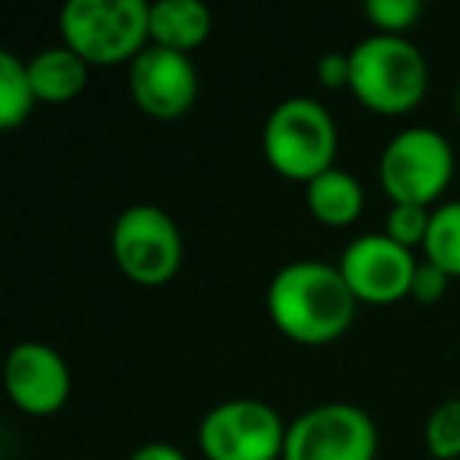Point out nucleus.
<instances>
[{
  "instance_id": "1",
  "label": "nucleus",
  "mask_w": 460,
  "mask_h": 460,
  "mask_svg": "<svg viewBox=\"0 0 460 460\" xmlns=\"http://www.w3.org/2000/svg\"><path fill=\"white\" fill-rule=\"evenodd\" d=\"M265 306L278 332L303 347L332 344L357 319V296L350 294L341 269L313 259L275 271Z\"/></svg>"
},
{
  "instance_id": "2",
  "label": "nucleus",
  "mask_w": 460,
  "mask_h": 460,
  "mask_svg": "<svg viewBox=\"0 0 460 460\" xmlns=\"http://www.w3.org/2000/svg\"><path fill=\"white\" fill-rule=\"evenodd\" d=\"M350 54V92L382 117L410 114L429 92V64L403 35H369Z\"/></svg>"
},
{
  "instance_id": "3",
  "label": "nucleus",
  "mask_w": 460,
  "mask_h": 460,
  "mask_svg": "<svg viewBox=\"0 0 460 460\" xmlns=\"http://www.w3.org/2000/svg\"><path fill=\"white\" fill-rule=\"evenodd\" d=\"M146 0H70L60 10V39L89 66L133 64L148 45Z\"/></svg>"
},
{
  "instance_id": "4",
  "label": "nucleus",
  "mask_w": 460,
  "mask_h": 460,
  "mask_svg": "<svg viewBox=\"0 0 460 460\" xmlns=\"http://www.w3.org/2000/svg\"><path fill=\"white\" fill-rule=\"evenodd\" d=\"M262 152L278 177L313 183L315 177L332 171L338 158L334 117L315 98H288L265 120Z\"/></svg>"
},
{
  "instance_id": "5",
  "label": "nucleus",
  "mask_w": 460,
  "mask_h": 460,
  "mask_svg": "<svg viewBox=\"0 0 460 460\" xmlns=\"http://www.w3.org/2000/svg\"><path fill=\"white\" fill-rule=\"evenodd\" d=\"M111 256L127 281L139 288H164L183 265L180 227L158 205H129L111 230Z\"/></svg>"
},
{
  "instance_id": "6",
  "label": "nucleus",
  "mask_w": 460,
  "mask_h": 460,
  "mask_svg": "<svg viewBox=\"0 0 460 460\" xmlns=\"http://www.w3.org/2000/svg\"><path fill=\"white\" fill-rule=\"evenodd\" d=\"M454 177V152L438 129H401L378 158V180L394 205L429 208L445 196Z\"/></svg>"
},
{
  "instance_id": "7",
  "label": "nucleus",
  "mask_w": 460,
  "mask_h": 460,
  "mask_svg": "<svg viewBox=\"0 0 460 460\" xmlns=\"http://www.w3.org/2000/svg\"><path fill=\"white\" fill-rule=\"evenodd\" d=\"M288 422L271 403L234 397L211 407L199 422L205 460H281Z\"/></svg>"
},
{
  "instance_id": "8",
  "label": "nucleus",
  "mask_w": 460,
  "mask_h": 460,
  "mask_svg": "<svg viewBox=\"0 0 460 460\" xmlns=\"http://www.w3.org/2000/svg\"><path fill=\"white\" fill-rule=\"evenodd\" d=\"M378 429L366 410L344 401L319 403L288 426L281 460H376Z\"/></svg>"
},
{
  "instance_id": "9",
  "label": "nucleus",
  "mask_w": 460,
  "mask_h": 460,
  "mask_svg": "<svg viewBox=\"0 0 460 460\" xmlns=\"http://www.w3.org/2000/svg\"><path fill=\"white\" fill-rule=\"evenodd\" d=\"M338 269L357 303L391 306L410 296L420 262L413 259V250L394 243L385 234H363L353 243H347Z\"/></svg>"
},
{
  "instance_id": "10",
  "label": "nucleus",
  "mask_w": 460,
  "mask_h": 460,
  "mask_svg": "<svg viewBox=\"0 0 460 460\" xmlns=\"http://www.w3.org/2000/svg\"><path fill=\"white\" fill-rule=\"evenodd\" d=\"M129 95L142 114L155 120H177L199 98V70L190 54L148 45L129 64Z\"/></svg>"
},
{
  "instance_id": "11",
  "label": "nucleus",
  "mask_w": 460,
  "mask_h": 460,
  "mask_svg": "<svg viewBox=\"0 0 460 460\" xmlns=\"http://www.w3.org/2000/svg\"><path fill=\"white\" fill-rule=\"evenodd\" d=\"M4 385L16 410L29 416H54L73 391L66 359L41 341H22L7 353Z\"/></svg>"
},
{
  "instance_id": "12",
  "label": "nucleus",
  "mask_w": 460,
  "mask_h": 460,
  "mask_svg": "<svg viewBox=\"0 0 460 460\" xmlns=\"http://www.w3.org/2000/svg\"><path fill=\"white\" fill-rule=\"evenodd\" d=\"M211 35V10L199 0H158L148 13V39L155 48L192 54Z\"/></svg>"
},
{
  "instance_id": "13",
  "label": "nucleus",
  "mask_w": 460,
  "mask_h": 460,
  "mask_svg": "<svg viewBox=\"0 0 460 460\" xmlns=\"http://www.w3.org/2000/svg\"><path fill=\"white\" fill-rule=\"evenodd\" d=\"M29 79L39 104H70L89 83V64L66 45H54L29 60Z\"/></svg>"
},
{
  "instance_id": "14",
  "label": "nucleus",
  "mask_w": 460,
  "mask_h": 460,
  "mask_svg": "<svg viewBox=\"0 0 460 460\" xmlns=\"http://www.w3.org/2000/svg\"><path fill=\"white\" fill-rule=\"evenodd\" d=\"M306 205L313 217L325 227H350L363 215V186L353 173L332 167L313 183H306Z\"/></svg>"
},
{
  "instance_id": "15",
  "label": "nucleus",
  "mask_w": 460,
  "mask_h": 460,
  "mask_svg": "<svg viewBox=\"0 0 460 460\" xmlns=\"http://www.w3.org/2000/svg\"><path fill=\"white\" fill-rule=\"evenodd\" d=\"M35 89L29 79V64L13 51H0V129H16L32 117Z\"/></svg>"
},
{
  "instance_id": "16",
  "label": "nucleus",
  "mask_w": 460,
  "mask_h": 460,
  "mask_svg": "<svg viewBox=\"0 0 460 460\" xmlns=\"http://www.w3.org/2000/svg\"><path fill=\"white\" fill-rule=\"evenodd\" d=\"M422 252L447 278H460V199L432 208Z\"/></svg>"
},
{
  "instance_id": "17",
  "label": "nucleus",
  "mask_w": 460,
  "mask_h": 460,
  "mask_svg": "<svg viewBox=\"0 0 460 460\" xmlns=\"http://www.w3.org/2000/svg\"><path fill=\"white\" fill-rule=\"evenodd\" d=\"M422 438L435 460L460 457V397H447L429 413Z\"/></svg>"
},
{
  "instance_id": "18",
  "label": "nucleus",
  "mask_w": 460,
  "mask_h": 460,
  "mask_svg": "<svg viewBox=\"0 0 460 460\" xmlns=\"http://www.w3.org/2000/svg\"><path fill=\"white\" fill-rule=\"evenodd\" d=\"M366 16L378 29V35H403L420 22L422 4L420 0H369Z\"/></svg>"
},
{
  "instance_id": "19",
  "label": "nucleus",
  "mask_w": 460,
  "mask_h": 460,
  "mask_svg": "<svg viewBox=\"0 0 460 460\" xmlns=\"http://www.w3.org/2000/svg\"><path fill=\"white\" fill-rule=\"evenodd\" d=\"M429 217H432V211L420 208V205H391L388 217H385V237L407 246V250L422 246L429 234Z\"/></svg>"
},
{
  "instance_id": "20",
  "label": "nucleus",
  "mask_w": 460,
  "mask_h": 460,
  "mask_svg": "<svg viewBox=\"0 0 460 460\" xmlns=\"http://www.w3.org/2000/svg\"><path fill=\"white\" fill-rule=\"evenodd\" d=\"M447 284H451V278L445 271L435 269L432 262H420L413 275V288H410V300L422 303V306H435L447 294Z\"/></svg>"
},
{
  "instance_id": "21",
  "label": "nucleus",
  "mask_w": 460,
  "mask_h": 460,
  "mask_svg": "<svg viewBox=\"0 0 460 460\" xmlns=\"http://www.w3.org/2000/svg\"><path fill=\"white\" fill-rule=\"evenodd\" d=\"M315 76L325 89H350V54H322L319 64H315Z\"/></svg>"
},
{
  "instance_id": "22",
  "label": "nucleus",
  "mask_w": 460,
  "mask_h": 460,
  "mask_svg": "<svg viewBox=\"0 0 460 460\" xmlns=\"http://www.w3.org/2000/svg\"><path fill=\"white\" fill-rule=\"evenodd\" d=\"M129 460H190L180 447L167 445V441H148V445L136 447Z\"/></svg>"
},
{
  "instance_id": "23",
  "label": "nucleus",
  "mask_w": 460,
  "mask_h": 460,
  "mask_svg": "<svg viewBox=\"0 0 460 460\" xmlns=\"http://www.w3.org/2000/svg\"><path fill=\"white\" fill-rule=\"evenodd\" d=\"M457 117H460V85H457Z\"/></svg>"
}]
</instances>
